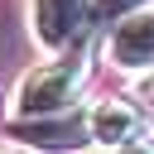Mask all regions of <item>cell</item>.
Returning <instances> with one entry per match:
<instances>
[{
	"label": "cell",
	"mask_w": 154,
	"mask_h": 154,
	"mask_svg": "<svg viewBox=\"0 0 154 154\" xmlns=\"http://www.w3.org/2000/svg\"><path fill=\"white\" fill-rule=\"evenodd\" d=\"M10 140H19L24 149H43V154H63V149L91 144L82 111H63V116H43V120H14Z\"/></svg>",
	"instance_id": "obj_4"
},
{
	"label": "cell",
	"mask_w": 154,
	"mask_h": 154,
	"mask_svg": "<svg viewBox=\"0 0 154 154\" xmlns=\"http://www.w3.org/2000/svg\"><path fill=\"white\" fill-rule=\"evenodd\" d=\"M135 10H144V0H96V19L101 24H116V19L135 14Z\"/></svg>",
	"instance_id": "obj_6"
},
{
	"label": "cell",
	"mask_w": 154,
	"mask_h": 154,
	"mask_svg": "<svg viewBox=\"0 0 154 154\" xmlns=\"http://www.w3.org/2000/svg\"><path fill=\"white\" fill-rule=\"evenodd\" d=\"M130 101H140L135 111L154 120V72H140V82H135V91H130Z\"/></svg>",
	"instance_id": "obj_7"
},
{
	"label": "cell",
	"mask_w": 154,
	"mask_h": 154,
	"mask_svg": "<svg viewBox=\"0 0 154 154\" xmlns=\"http://www.w3.org/2000/svg\"><path fill=\"white\" fill-rule=\"evenodd\" d=\"M87 135L91 144H106V149H120L130 140H140V111L120 96H101L91 111H87Z\"/></svg>",
	"instance_id": "obj_5"
},
{
	"label": "cell",
	"mask_w": 154,
	"mask_h": 154,
	"mask_svg": "<svg viewBox=\"0 0 154 154\" xmlns=\"http://www.w3.org/2000/svg\"><path fill=\"white\" fill-rule=\"evenodd\" d=\"M106 58L120 72H154V5L125 14L106 34Z\"/></svg>",
	"instance_id": "obj_3"
},
{
	"label": "cell",
	"mask_w": 154,
	"mask_h": 154,
	"mask_svg": "<svg viewBox=\"0 0 154 154\" xmlns=\"http://www.w3.org/2000/svg\"><path fill=\"white\" fill-rule=\"evenodd\" d=\"M96 19V0H34L29 5V29L48 53H72L91 38Z\"/></svg>",
	"instance_id": "obj_2"
},
{
	"label": "cell",
	"mask_w": 154,
	"mask_h": 154,
	"mask_svg": "<svg viewBox=\"0 0 154 154\" xmlns=\"http://www.w3.org/2000/svg\"><path fill=\"white\" fill-rule=\"evenodd\" d=\"M111 154H154V140H130V144H120V149H111Z\"/></svg>",
	"instance_id": "obj_8"
},
{
	"label": "cell",
	"mask_w": 154,
	"mask_h": 154,
	"mask_svg": "<svg viewBox=\"0 0 154 154\" xmlns=\"http://www.w3.org/2000/svg\"><path fill=\"white\" fill-rule=\"evenodd\" d=\"M87 72H91V48L87 43L63 53V58H53V63H38L14 87V120H43V116L72 111V96L82 91Z\"/></svg>",
	"instance_id": "obj_1"
}]
</instances>
